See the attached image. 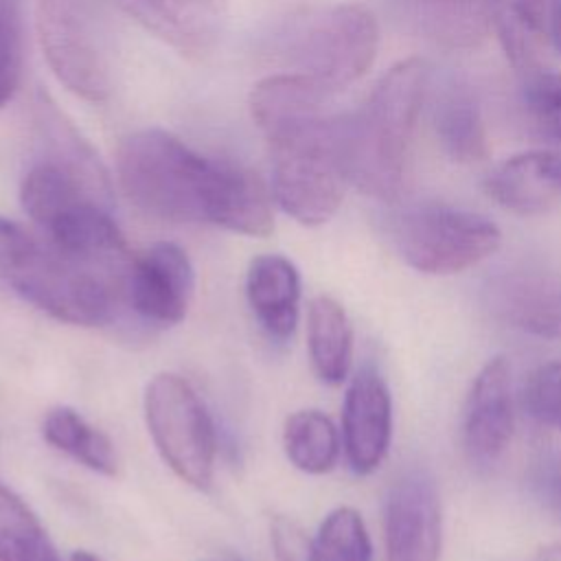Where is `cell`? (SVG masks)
<instances>
[{
    "label": "cell",
    "mask_w": 561,
    "mask_h": 561,
    "mask_svg": "<svg viewBox=\"0 0 561 561\" xmlns=\"http://www.w3.org/2000/svg\"><path fill=\"white\" fill-rule=\"evenodd\" d=\"M116 173L127 199L149 217L213 224L248 237H267L274 228L270 193L256 173L208 158L164 129L123 138Z\"/></svg>",
    "instance_id": "6da1fadb"
},
{
    "label": "cell",
    "mask_w": 561,
    "mask_h": 561,
    "mask_svg": "<svg viewBox=\"0 0 561 561\" xmlns=\"http://www.w3.org/2000/svg\"><path fill=\"white\" fill-rule=\"evenodd\" d=\"M37 35L55 77L77 96L110 94V68L92 0H37Z\"/></svg>",
    "instance_id": "ba28073f"
},
{
    "label": "cell",
    "mask_w": 561,
    "mask_h": 561,
    "mask_svg": "<svg viewBox=\"0 0 561 561\" xmlns=\"http://www.w3.org/2000/svg\"><path fill=\"white\" fill-rule=\"evenodd\" d=\"M0 561H61L28 504L0 480Z\"/></svg>",
    "instance_id": "7402d4cb"
},
{
    "label": "cell",
    "mask_w": 561,
    "mask_h": 561,
    "mask_svg": "<svg viewBox=\"0 0 561 561\" xmlns=\"http://www.w3.org/2000/svg\"><path fill=\"white\" fill-rule=\"evenodd\" d=\"M309 561H373V543L362 515L351 506L333 508L311 539Z\"/></svg>",
    "instance_id": "603a6c76"
},
{
    "label": "cell",
    "mask_w": 561,
    "mask_h": 561,
    "mask_svg": "<svg viewBox=\"0 0 561 561\" xmlns=\"http://www.w3.org/2000/svg\"><path fill=\"white\" fill-rule=\"evenodd\" d=\"M377 50V18L355 2L305 9L285 24L278 39L283 61L331 94L362 79Z\"/></svg>",
    "instance_id": "5b68a950"
},
{
    "label": "cell",
    "mask_w": 561,
    "mask_h": 561,
    "mask_svg": "<svg viewBox=\"0 0 561 561\" xmlns=\"http://www.w3.org/2000/svg\"><path fill=\"white\" fill-rule=\"evenodd\" d=\"M522 408L535 423L561 432V357L528 375L522 388Z\"/></svg>",
    "instance_id": "d4e9b609"
},
{
    "label": "cell",
    "mask_w": 561,
    "mask_h": 561,
    "mask_svg": "<svg viewBox=\"0 0 561 561\" xmlns=\"http://www.w3.org/2000/svg\"><path fill=\"white\" fill-rule=\"evenodd\" d=\"M386 561H438L443 511L434 478L421 469L403 473L388 491L383 508Z\"/></svg>",
    "instance_id": "9c48e42d"
},
{
    "label": "cell",
    "mask_w": 561,
    "mask_h": 561,
    "mask_svg": "<svg viewBox=\"0 0 561 561\" xmlns=\"http://www.w3.org/2000/svg\"><path fill=\"white\" fill-rule=\"evenodd\" d=\"M0 276L55 320L99 327L114 318L127 272L75 259L50 241L0 217Z\"/></svg>",
    "instance_id": "277c9868"
},
{
    "label": "cell",
    "mask_w": 561,
    "mask_h": 561,
    "mask_svg": "<svg viewBox=\"0 0 561 561\" xmlns=\"http://www.w3.org/2000/svg\"><path fill=\"white\" fill-rule=\"evenodd\" d=\"M195 287L188 254L171 241L149 245L131 259L125 294L131 309L147 322L171 327L184 320Z\"/></svg>",
    "instance_id": "30bf717a"
},
{
    "label": "cell",
    "mask_w": 561,
    "mask_h": 561,
    "mask_svg": "<svg viewBox=\"0 0 561 561\" xmlns=\"http://www.w3.org/2000/svg\"><path fill=\"white\" fill-rule=\"evenodd\" d=\"M392 438V397L375 366L351 379L342 405V443L348 467L357 476L373 473L388 454Z\"/></svg>",
    "instance_id": "7c38bea8"
},
{
    "label": "cell",
    "mask_w": 561,
    "mask_h": 561,
    "mask_svg": "<svg viewBox=\"0 0 561 561\" xmlns=\"http://www.w3.org/2000/svg\"><path fill=\"white\" fill-rule=\"evenodd\" d=\"M22 48L15 15L7 0H0V107L13 96L20 83Z\"/></svg>",
    "instance_id": "484cf974"
},
{
    "label": "cell",
    "mask_w": 561,
    "mask_h": 561,
    "mask_svg": "<svg viewBox=\"0 0 561 561\" xmlns=\"http://www.w3.org/2000/svg\"><path fill=\"white\" fill-rule=\"evenodd\" d=\"M42 434L48 445L68 454L90 471L114 476L118 460L114 443L94 425H90L77 410L57 405L48 410L42 423Z\"/></svg>",
    "instance_id": "ffe728a7"
},
{
    "label": "cell",
    "mask_w": 561,
    "mask_h": 561,
    "mask_svg": "<svg viewBox=\"0 0 561 561\" xmlns=\"http://www.w3.org/2000/svg\"><path fill=\"white\" fill-rule=\"evenodd\" d=\"M390 234L401 259L416 272L447 276L489 259L502 243V232L486 215L443 202H421L399 208Z\"/></svg>",
    "instance_id": "8992f818"
},
{
    "label": "cell",
    "mask_w": 561,
    "mask_h": 561,
    "mask_svg": "<svg viewBox=\"0 0 561 561\" xmlns=\"http://www.w3.org/2000/svg\"><path fill=\"white\" fill-rule=\"evenodd\" d=\"M530 491L543 511L561 519V451L546 454L533 465Z\"/></svg>",
    "instance_id": "4316f807"
},
{
    "label": "cell",
    "mask_w": 561,
    "mask_h": 561,
    "mask_svg": "<svg viewBox=\"0 0 561 561\" xmlns=\"http://www.w3.org/2000/svg\"><path fill=\"white\" fill-rule=\"evenodd\" d=\"M515 430L511 364L504 355L491 357L473 377L462 410V445L478 467L495 465Z\"/></svg>",
    "instance_id": "8fae6325"
},
{
    "label": "cell",
    "mask_w": 561,
    "mask_h": 561,
    "mask_svg": "<svg viewBox=\"0 0 561 561\" xmlns=\"http://www.w3.org/2000/svg\"><path fill=\"white\" fill-rule=\"evenodd\" d=\"M548 4L546 0H495L493 4L491 24L500 46L522 75L539 68V48L548 37Z\"/></svg>",
    "instance_id": "d6986e66"
},
{
    "label": "cell",
    "mask_w": 561,
    "mask_h": 561,
    "mask_svg": "<svg viewBox=\"0 0 561 561\" xmlns=\"http://www.w3.org/2000/svg\"><path fill=\"white\" fill-rule=\"evenodd\" d=\"M116 4L175 53L202 59L221 37L230 0H116Z\"/></svg>",
    "instance_id": "5bb4252c"
},
{
    "label": "cell",
    "mask_w": 561,
    "mask_h": 561,
    "mask_svg": "<svg viewBox=\"0 0 561 561\" xmlns=\"http://www.w3.org/2000/svg\"><path fill=\"white\" fill-rule=\"evenodd\" d=\"M272 541L278 561H309L311 539H307L296 524L276 519L272 526Z\"/></svg>",
    "instance_id": "83f0119b"
},
{
    "label": "cell",
    "mask_w": 561,
    "mask_h": 561,
    "mask_svg": "<svg viewBox=\"0 0 561 561\" xmlns=\"http://www.w3.org/2000/svg\"><path fill=\"white\" fill-rule=\"evenodd\" d=\"M484 298L495 320L528 335L561 342V274L504 272L489 280Z\"/></svg>",
    "instance_id": "4fadbf2b"
},
{
    "label": "cell",
    "mask_w": 561,
    "mask_h": 561,
    "mask_svg": "<svg viewBox=\"0 0 561 561\" xmlns=\"http://www.w3.org/2000/svg\"><path fill=\"white\" fill-rule=\"evenodd\" d=\"M432 127L445 156L460 164L486 158V127L478 99L467 85L447 83L432 99Z\"/></svg>",
    "instance_id": "e0dca14e"
},
{
    "label": "cell",
    "mask_w": 561,
    "mask_h": 561,
    "mask_svg": "<svg viewBox=\"0 0 561 561\" xmlns=\"http://www.w3.org/2000/svg\"><path fill=\"white\" fill-rule=\"evenodd\" d=\"M427 4H451V7H480V9H493L495 0H425Z\"/></svg>",
    "instance_id": "f546056e"
},
{
    "label": "cell",
    "mask_w": 561,
    "mask_h": 561,
    "mask_svg": "<svg viewBox=\"0 0 561 561\" xmlns=\"http://www.w3.org/2000/svg\"><path fill=\"white\" fill-rule=\"evenodd\" d=\"M145 419L158 454L173 473L206 491L213 484L217 436L188 381L173 373L156 375L145 390Z\"/></svg>",
    "instance_id": "52a82bcc"
},
{
    "label": "cell",
    "mask_w": 561,
    "mask_h": 561,
    "mask_svg": "<svg viewBox=\"0 0 561 561\" xmlns=\"http://www.w3.org/2000/svg\"><path fill=\"white\" fill-rule=\"evenodd\" d=\"M427 85V61L421 57L401 59L386 70L359 110L342 116V156L348 184L381 202L401 197L412 134Z\"/></svg>",
    "instance_id": "3957f363"
},
{
    "label": "cell",
    "mask_w": 561,
    "mask_h": 561,
    "mask_svg": "<svg viewBox=\"0 0 561 561\" xmlns=\"http://www.w3.org/2000/svg\"><path fill=\"white\" fill-rule=\"evenodd\" d=\"M522 103L543 134L561 140V72L539 66L522 75Z\"/></svg>",
    "instance_id": "cb8c5ba5"
},
{
    "label": "cell",
    "mask_w": 561,
    "mask_h": 561,
    "mask_svg": "<svg viewBox=\"0 0 561 561\" xmlns=\"http://www.w3.org/2000/svg\"><path fill=\"white\" fill-rule=\"evenodd\" d=\"M484 193L515 215H541L561 204V153L530 149L515 153L493 167Z\"/></svg>",
    "instance_id": "9a60e30c"
},
{
    "label": "cell",
    "mask_w": 561,
    "mask_h": 561,
    "mask_svg": "<svg viewBox=\"0 0 561 561\" xmlns=\"http://www.w3.org/2000/svg\"><path fill=\"white\" fill-rule=\"evenodd\" d=\"M329 90L285 72L256 83L250 112L272 153V195L302 226L327 224L348 186L342 156V116L324 110Z\"/></svg>",
    "instance_id": "7a4b0ae2"
},
{
    "label": "cell",
    "mask_w": 561,
    "mask_h": 561,
    "mask_svg": "<svg viewBox=\"0 0 561 561\" xmlns=\"http://www.w3.org/2000/svg\"><path fill=\"white\" fill-rule=\"evenodd\" d=\"M307 346L316 375L342 383L351 368L353 329L344 307L331 296H316L307 311Z\"/></svg>",
    "instance_id": "ac0fdd59"
},
{
    "label": "cell",
    "mask_w": 561,
    "mask_h": 561,
    "mask_svg": "<svg viewBox=\"0 0 561 561\" xmlns=\"http://www.w3.org/2000/svg\"><path fill=\"white\" fill-rule=\"evenodd\" d=\"M70 561H101V559L94 557V554L88 552V550H77V552L70 554Z\"/></svg>",
    "instance_id": "4dcf8cb0"
},
{
    "label": "cell",
    "mask_w": 561,
    "mask_h": 561,
    "mask_svg": "<svg viewBox=\"0 0 561 561\" xmlns=\"http://www.w3.org/2000/svg\"><path fill=\"white\" fill-rule=\"evenodd\" d=\"M245 296L261 329L278 342H287L298 324L300 276L296 265L280 254L252 259L245 276Z\"/></svg>",
    "instance_id": "2e32d148"
},
{
    "label": "cell",
    "mask_w": 561,
    "mask_h": 561,
    "mask_svg": "<svg viewBox=\"0 0 561 561\" xmlns=\"http://www.w3.org/2000/svg\"><path fill=\"white\" fill-rule=\"evenodd\" d=\"M283 447L289 462L305 473H327L340 456L333 421L320 410H298L285 421Z\"/></svg>",
    "instance_id": "44dd1931"
},
{
    "label": "cell",
    "mask_w": 561,
    "mask_h": 561,
    "mask_svg": "<svg viewBox=\"0 0 561 561\" xmlns=\"http://www.w3.org/2000/svg\"><path fill=\"white\" fill-rule=\"evenodd\" d=\"M548 37L561 53V0H550L548 4Z\"/></svg>",
    "instance_id": "f1b7e54d"
}]
</instances>
